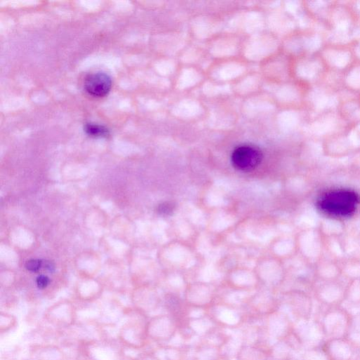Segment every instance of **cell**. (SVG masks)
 <instances>
[{
    "instance_id": "ac0fdd59",
    "label": "cell",
    "mask_w": 360,
    "mask_h": 360,
    "mask_svg": "<svg viewBox=\"0 0 360 360\" xmlns=\"http://www.w3.org/2000/svg\"><path fill=\"white\" fill-rule=\"evenodd\" d=\"M41 266V261L39 259H30L25 264V267L30 271H37Z\"/></svg>"
},
{
    "instance_id": "ba28073f",
    "label": "cell",
    "mask_w": 360,
    "mask_h": 360,
    "mask_svg": "<svg viewBox=\"0 0 360 360\" xmlns=\"http://www.w3.org/2000/svg\"><path fill=\"white\" fill-rule=\"evenodd\" d=\"M335 1H309L305 2L309 18L319 28L326 32L328 20Z\"/></svg>"
},
{
    "instance_id": "e0dca14e",
    "label": "cell",
    "mask_w": 360,
    "mask_h": 360,
    "mask_svg": "<svg viewBox=\"0 0 360 360\" xmlns=\"http://www.w3.org/2000/svg\"><path fill=\"white\" fill-rule=\"evenodd\" d=\"M175 208V205L172 202H163L158 205V212L162 215H169L172 214Z\"/></svg>"
},
{
    "instance_id": "5b68a950",
    "label": "cell",
    "mask_w": 360,
    "mask_h": 360,
    "mask_svg": "<svg viewBox=\"0 0 360 360\" xmlns=\"http://www.w3.org/2000/svg\"><path fill=\"white\" fill-rule=\"evenodd\" d=\"M309 118L308 131L311 132L314 138L319 137L326 139L348 127L338 110L311 115Z\"/></svg>"
},
{
    "instance_id": "5bb4252c",
    "label": "cell",
    "mask_w": 360,
    "mask_h": 360,
    "mask_svg": "<svg viewBox=\"0 0 360 360\" xmlns=\"http://www.w3.org/2000/svg\"><path fill=\"white\" fill-rule=\"evenodd\" d=\"M17 319L15 316L8 312H1L0 331L1 333H7L15 327Z\"/></svg>"
},
{
    "instance_id": "52a82bcc",
    "label": "cell",
    "mask_w": 360,
    "mask_h": 360,
    "mask_svg": "<svg viewBox=\"0 0 360 360\" xmlns=\"http://www.w3.org/2000/svg\"><path fill=\"white\" fill-rule=\"evenodd\" d=\"M146 333V326L143 327L139 321L130 320L117 332V340L123 347L136 349L143 346Z\"/></svg>"
},
{
    "instance_id": "30bf717a",
    "label": "cell",
    "mask_w": 360,
    "mask_h": 360,
    "mask_svg": "<svg viewBox=\"0 0 360 360\" xmlns=\"http://www.w3.org/2000/svg\"><path fill=\"white\" fill-rule=\"evenodd\" d=\"M31 360H65L63 348L52 343L35 344L30 348Z\"/></svg>"
},
{
    "instance_id": "8992f818",
    "label": "cell",
    "mask_w": 360,
    "mask_h": 360,
    "mask_svg": "<svg viewBox=\"0 0 360 360\" xmlns=\"http://www.w3.org/2000/svg\"><path fill=\"white\" fill-rule=\"evenodd\" d=\"M262 158V152L259 148L245 144L238 146L233 150L231 160L236 169L248 172L257 167Z\"/></svg>"
},
{
    "instance_id": "8fae6325",
    "label": "cell",
    "mask_w": 360,
    "mask_h": 360,
    "mask_svg": "<svg viewBox=\"0 0 360 360\" xmlns=\"http://www.w3.org/2000/svg\"><path fill=\"white\" fill-rule=\"evenodd\" d=\"M337 110L348 126L360 124V101L358 96L341 99Z\"/></svg>"
},
{
    "instance_id": "d6986e66",
    "label": "cell",
    "mask_w": 360,
    "mask_h": 360,
    "mask_svg": "<svg viewBox=\"0 0 360 360\" xmlns=\"http://www.w3.org/2000/svg\"><path fill=\"white\" fill-rule=\"evenodd\" d=\"M36 283L39 289L46 288L49 283V278L44 275H41L37 278Z\"/></svg>"
},
{
    "instance_id": "7c38bea8",
    "label": "cell",
    "mask_w": 360,
    "mask_h": 360,
    "mask_svg": "<svg viewBox=\"0 0 360 360\" xmlns=\"http://www.w3.org/2000/svg\"><path fill=\"white\" fill-rule=\"evenodd\" d=\"M343 89L359 95L360 93V62H354L342 75Z\"/></svg>"
},
{
    "instance_id": "2e32d148",
    "label": "cell",
    "mask_w": 360,
    "mask_h": 360,
    "mask_svg": "<svg viewBox=\"0 0 360 360\" xmlns=\"http://www.w3.org/2000/svg\"><path fill=\"white\" fill-rule=\"evenodd\" d=\"M352 12L357 27H360V0L347 1Z\"/></svg>"
},
{
    "instance_id": "4fadbf2b",
    "label": "cell",
    "mask_w": 360,
    "mask_h": 360,
    "mask_svg": "<svg viewBox=\"0 0 360 360\" xmlns=\"http://www.w3.org/2000/svg\"><path fill=\"white\" fill-rule=\"evenodd\" d=\"M84 131L87 135L94 138H105L110 134L108 129L103 125L90 122L84 124Z\"/></svg>"
},
{
    "instance_id": "7402d4cb",
    "label": "cell",
    "mask_w": 360,
    "mask_h": 360,
    "mask_svg": "<svg viewBox=\"0 0 360 360\" xmlns=\"http://www.w3.org/2000/svg\"><path fill=\"white\" fill-rule=\"evenodd\" d=\"M358 98H359V101H360V93H359V95H358Z\"/></svg>"
},
{
    "instance_id": "9a60e30c",
    "label": "cell",
    "mask_w": 360,
    "mask_h": 360,
    "mask_svg": "<svg viewBox=\"0 0 360 360\" xmlns=\"http://www.w3.org/2000/svg\"><path fill=\"white\" fill-rule=\"evenodd\" d=\"M356 62H360V34L356 35L349 43Z\"/></svg>"
},
{
    "instance_id": "ffe728a7",
    "label": "cell",
    "mask_w": 360,
    "mask_h": 360,
    "mask_svg": "<svg viewBox=\"0 0 360 360\" xmlns=\"http://www.w3.org/2000/svg\"><path fill=\"white\" fill-rule=\"evenodd\" d=\"M79 356V357L76 360H96L95 359L82 353Z\"/></svg>"
},
{
    "instance_id": "6da1fadb",
    "label": "cell",
    "mask_w": 360,
    "mask_h": 360,
    "mask_svg": "<svg viewBox=\"0 0 360 360\" xmlns=\"http://www.w3.org/2000/svg\"><path fill=\"white\" fill-rule=\"evenodd\" d=\"M356 29L347 1H335L325 32L326 42L349 44L354 37Z\"/></svg>"
},
{
    "instance_id": "277c9868",
    "label": "cell",
    "mask_w": 360,
    "mask_h": 360,
    "mask_svg": "<svg viewBox=\"0 0 360 360\" xmlns=\"http://www.w3.org/2000/svg\"><path fill=\"white\" fill-rule=\"evenodd\" d=\"M327 69L344 72L354 62L349 44L326 42L318 53Z\"/></svg>"
},
{
    "instance_id": "44dd1931",
    "label": "cell",
    "mask_w": 360,
    "mask_h": 360,
    "mask_svg": "<svg viewBox=\"0 0 360 360\" xmlns=\"http://www.w3.org/2000/svg\"><path fill=\"white\" fill-rule=\"evenodd\" d=\"M45 266L46 269H48L49 271H52L54 269V265L52 262L47 261L46 262Z\"/></svg>"
},
{
    "instance_id": "3957f363",
    "label": "cell",
    "mask_w": 360,
    "mask_h": 360,
    "mask_svg": "<svg viewBox=\"0 0 360 360\" xmlns=\"http://www.w3.org/2000/svg\"><path fill=\"white\" fill-rule=\"evenodd\" d=\"M305 103L311 116L337 110L340 98L338 92L319 83L308 87Z\"/></svg>"
},
{
    "instance_id": "7a4b0ae2",
    "label": "cell",
    "mask_w": 360,
    "mask_h": 360,
    "mask_svg": "<svg viewBox=\"0 0 360 360\" xmlns=\"http://www.w3.org/2000/svg\"><path fill=\"white\" fill-rule=\"evenodd\" d=\"M360 203V197L355 191L345 188L328 191L321 195L317 207L323 213L334 217L352 214Z\"/></svg>"
},
{
    "instance_id": "9c48e42d",
    "label": "cell",
    "mask_w": 360,
    "mask_h": 360,
    "mask_svg": "<svg viewBox=\"0 0 360 360\" xmlns=\"http://www.w3.org/2000/svg\"><path fill=\"white\" fill-rule=\"evenodd\" d=\"M112 86L110 77L105 72H96L89 74L84 81V88L91 96L103 97L108 94Z\"/></svg>"
}]
</instances>
